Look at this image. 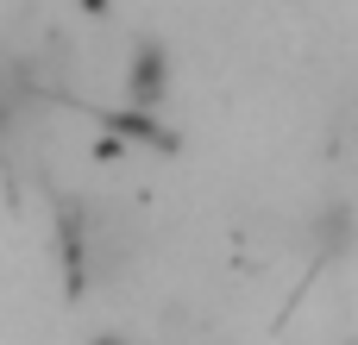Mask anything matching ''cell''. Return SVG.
I'll return each instance as SVG.
<instances>
[{
	"instance_id": "obj_1",
	"label": "cell",
	"mask_w": 358,
	"mask_h": 345,
	"mask_svg": "<svg viewBox=\"0 0 358 345\" xmlns=\"http://www.w3.org/2000/svg\"><path fill=\"white\" fill-rule=\"evenodd\" d=\"M170 94V57H164V44L157 38H138V50H132V75H126V107H157Z\"/></svg>"
},
{
	"instance_id": "obj_2",
	"label": "cell",
	"mask_w": 358,
	"mask_h": 345,
	"mask_svg": "<svg viewBox=\"0 0 358 345\" xmlns=\"http://www.w3.org/2000/svg\"><path fill=\"white\" fill-rule=\"evenodd\" d=\"M308 239H315L327 258H340V251L352 245V201H346V195H340V201H327V207H321V220L308 226Z\"/></svg>"
},
{
	"instance_id": "obj_3",
	"label": "cell",
	"mask_w": 358,
	"mask_h": 345,
	"mask_svg": "<svg viewBox=\"0 0 358 345\" xmlns=\"http://www.w3.org/2000/svg\"><path fill=\"white\" fill-rule=\"evenodd\" d=\"M94 345H126V339H94Z\"/></svg>"
}]
</instances>
